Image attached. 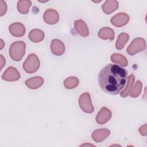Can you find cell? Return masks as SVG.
<instances>
[{
    "label": "cell",
    "mask_w": 147,
    "mask_h": 147,
    "mask_svg": "<svg viewBox=\"0 0 147 147\" xmlns=\"http://www.w3.org/2000/svg\"><path fill=\"white\" fill-rule=\"evenodd\" d=\"M110 134V131L107 129H99L95 130L92 133L93 140L96 142H100L105 140Z\"/></svg>",
    "instance_id": "cell-12"
},
{
    "label": "cell",
    "mask_w": 147,
    "mask_h": 147,
    "mask_svg": "<svg viewBox=\"0 0 147 147\" xmlns=\"http://www.w3.org/2000/svg\"><path fill=\"white\" fill-rule=\"evenodd\" d=\"M44 38V33L38 29H34L30 31L29 38L33 42H39Z\"/></svg>",
    "instance_id": "cell-17"
},
{
    "label": "cell",
    "mask_w": 147,
    "mask_h": 147,
    "mask_svg": "<svg viewBox=\"0 0 147 147\" xmlns=\"http://www.w3.org/2000/svg\"><path fill=\"white\" fill-rule=\"evenodd\" d=\"M111 60L112 62L119 64L122 67H126L128 62L127 59L120 53H113L111 56Z\"/></svg>",
    "instance_id": "cell-20"
},
{
    "label": "cell",
    "mask_w": 147,
    "mask_h": 147,
    "mask_svg": "<svg viewBox=\"0 0 147 147\" xmlns=\"http://www.w3.org/2000/svg\"><path fill=\"white\" fill-rule=\"evenodd\" d=\"M2 78L5 81L14 82L18 80L20 74L17 69L13 67H8L2 75Z\"/></svg>",
    "instance_id": "cell-8"
},
{
    "label": "cell",
    "mask_w": 147,
    "mask_h": 147,
    "mask_svg": "<svg viewBox=\"0 0 147 147\" xmlns=\"http://www.w3.org/2000/svg\"><path fill=\"white\" fill-rule=\"evenodd\" d=\"M118 2L115 0L106 1L102 6V10L106 14H110L118 7Z\"/></svg>",
    "instance_id": "cell-14"
},
{
    "label": "cell",
    "mask_w": 147,
    "mask_h": 147,
    "mask_svg": "<svg viewBox=\"0 0 147 147\" xmlns=\"http://www.w3.org/2000/svg\"><path fill=\"white\" fill-rule=\"evenodd\" d=\"M98 36L103 40H107L112 41L114 38V32L109 27H103L98 32Z\"/></svg>",
    "instance_id": "cell-16"
},
{
    "label": "cell",
    "mask_w": 147,
    "mask_h": 147,
    "mask_svg": "<svg viewBox=\"0 0 147 147\" xmlns=\"http://www.w3.org/2000/svg\"><path fill=\"white\" fill-rule=\"evenodd\" d=\"M44 83V79L40 76L31 78L25 82L26 86L30 89H37L41 87Z\"/></svg>",
    "instance_id": "cell-15"
},
{
    "label": "cell",
    "mask_w": 147,
    "mask_h": 147,
    "mask_svg": "<svg viewBox=\"0 0 147 147\" xmlns=\"http://www.w3.org/2000/svg\"><path fill=\"white\" fill-rule=\"evenodd\" d=\"M127 72L120 66L109 64L104 67L98 74V83L106 93L117 95L124 87Z\"/></svg>",
    "instance_id": "cell-1"
},
{
    "label": "cell",
    "mask_w": 147,
    "mask_h": 147,
    "mask_svg": "<svg viewBox=\"0 0 147 147\" xmlns=\"http://www.w3.org/2000/svg\"><path fill=\"white\" fill-rule=\"evenodd\" d=\"M129 21V16L125 13H119L111 18V24L116 27H122L126 25Z\"/></svg>",
    "instance_id": "cell-6"
},
{
    "label": "cell",
    "mask_w": 147,
    "mask_h": 147,
    "mask_svg": "<svg viewBox=\"0 0 147 147\" xmlns=\"http://www.w3.org/2000/svg\"><path fill=\"white\" fill-rule=\"evenodd\" d=\"M40 63L38 57L34 53L29 55L22 67L25 71L28 74H33L36 72L40 67Z\"/></svg>",
    "instance_id": "cell-3"
},
{
    "label": "cell",
    "mask_w": 147,
    "mask_h": 147,
    "mask_svg": "<svg viewBox=\"0 0 147 147\" xmlns=\"http://www.w3.org/2000/svg\"><path fill=\"white\" fill-rule=\"evenodd\" d=\"M43 18L47 24L53 25L59 21V16L58 12L56 10L53 9H48L44 13Z\"/></svg>",
    "instance_id": "cell-9"
},
{
    "label": "cell",
    "mask_w": 147,
    "mask_h": 147,
    "mask_svg": "<svg viewBox=\"0 0 147 147\" xmlns=\"http://www.w3.org/2000/svg\"><path fill=\"white\" fill-rule=\"evenodd\" d=\"M111 111L106 107L100 109L95 117V121L97 123L103 125L107 122L111 118Z\"/></svg>",
    "instance_id": "cell-7"
},
{
    "label": "cell",
    "mask_w": 147,
    "mask_h": 147,
    "mask_svg": "<svg viewBox=\"0 0 147 147\" xmlns=\"http://www.w3.org/2000/svg\"><path fill=\"white\" fill-rule=\"evenodd\" d=\"M134 80H135V76L133 74H131L128 77L127 84L125 88L120 93V95L121 96V97H122V98L127 97L130 89L133 86V83H134Z\"/></svg>",
    "instance_id": "cell-23"
},
{
    "label": "cell",
    "mask_w": 147,
    "mask_h": 147,
    "mask_svg": "<svg viewBox=\"0 0 147 147\" xmlns=\"http://www.w3.org/2000/svg\"><path fill=\"white\" fill-rule=\"evenodd\" d=\"M0 41H1V47H0V49H2L3 48L5 44H4V42H3V40H2V39H1Z\"/></svg>",
    "instance_id": "cell-27"
},
{
    "label": "cell",
    "mask_w": 147,
    "mask_h": 147,
    "mask_svg": "<svg viewBox=\"0 0 147 147\" xmlns=\"http://www.w3.org/2000/svg\"><path fill=\"white\" fill-rule=\"evenodd\" d=\"M7 11V5L5 1H0V16H3Z\"/></svg>",
    "instance_id": "cell-24"
},
{
    "label": "cell",
    "mask_w": 147,
    "mask_h": 147,
    "mask_svg": "<svg viewBox=\"0 0 147 147\" xmlns=\"http://www.w3.org/2000/svg\"><path fill=\"white\" fill-rule=\"evenodd\" d=\"M146 48L145 40L142 38H136L127 48V52L133 56L137 53L144 51Z\"/></svg>",
    "instance_id": "cell-4"
},
{
    "label": "cell",
    "mask_w": 147,
    "mask_h": 147,
    "mask_svg": "<svg viewBox=\"0 0 147 147\" xmlns=\"http://www.w3.org/2000/svg\"><path fill=\"white\" fill-rule=\"evenodd\" d=\"M129 39V35L126 33H121L118 36L115 44V48L118 50L123 49Z\"/></svg>",
    "instance_id": "cell-18"
},
{
    "label": "cell",
    "mask_w": 147,
    "mask_h": 147,
    "mask_svg": "<svg viewBox=\"0 0 147 147\" xmlns=\"http://www.w3.org/2000/svg\"><path fill=\"white\" fill-rule=\"evenodd\" d=\"M79 83V80L75 76H69L64 81V86L67 89H73L76 88Z\"/></svg>",
    "instance_id": "cell-21"
},
{
    "label": "cell",
    "mask_w": 147,
    "mask_h": 147,
    "mask_svg": "<svg viewBox=\"0 0 147 147\" xmlns=\"http://www.w3.org/2000/svg\"><path fill=\"white\" fill-rule=\"evenodd\" d=\"M142 87V83L141 82L140 80H138L136 82V84L134 85V86H133L131 87V88L130 89V90L129 92L130 96L131 98L138 97L141 92Z\"/></svg>",
    "instance_id": "cell-22"
},
{
    "label": "cell",
    "mask_w": 147,
    "mask_h": 147,
    "mask_svg": "<svg viewBox=\"0 0 147 147\" xmlns=\"http://www.w3.org/2000/svg\"><path fill=\"white\" fill-rule=\"evenodd\" d=\"M26 44L24 41H18L12 43L10 47L9 54L14 61H18L22 59L25 53Z\"/></svg>",
    "instance_id": "cell-2"
},
{
    "label": "cell",
    "mask_w": 147,
    "mask_h": 147,
    "mask_svg": "<svg viewBox=\"0 0 147 147\" xmlns=\"http://www.w3.org/2000/svg\"><path fill=\"white\" fill-rule=\"evenodd\" d=\"M79 105L80 109L85 113H92L94 111L90 95L88 92H84L80 95L79 99Z\"/></svg>",
    "instance_id": "cell-5"
},
{
    "label": "cell",
    "mask_w": 147,
    "mask_h": 147,
    "mask_svg": "<svg viewBox=\"0 0 147 147\" xmlns=\"http://www.w3.org/2000/svg\"><path fill=\"white\" fill-rule=\"evenodd\" d=\"M51 49L53 55L61 56L65 52L64 44L59 39H53L51 44Z\"/></svg>",
    "instance_id": "cell-11"
},
{
    "label": "cell",
    "mask_w": 147,
    "mask_h": 147,
    "mask_svg": "<svg viewBox=\"0 0 147 147\" xmlns=\"http://www.w3.org/2000/svg\"><path fill=\"white\" fill-rule=\"evenodd\" d=\"M0 58H1V69L3 68V67L5 65V59L3 57V56L1 55H0Z\"/></svg>",
    "instance_id": "cell-26"
},
{
    "label": "cell",
    "mask_w": 147,
    "mask_h": 147,
    "mask_svg": "<svg viewBox=\"0 0 147 147\" xmlns=\"http://www.w3.org/2000/svg\"><path fill=\"white\" fill-rule=\"evenodd\" d=\"M139 131L142 136H146L147 134V129H146V124H144L143 126H141L139 128Z\"/></svg>",
    "instance_id": "cell-25"
},
{
    "label": "cell",
    "mask_w": 147,
    "mask_h": 147,
    "mask_svg": "<svg viewBox=\"0 0 147 147\" xmlns=\"http://www.w3.org/2000/svg\"><path fill=\"white\" fill-rule=\"evenodd\" d=\"M75 28L79 33V34L82 37H87L89 34V30L87 25L85 22L82 19L76 20L74 24Z\"/></svg>",
    "instance_id": "cell-13"
},
{
    "label": "cell",
    "mask_w": 147,
    "mask_h": 147,
    "mask_svg": "<svg viewBox=\"0 0 147 147\" xmlns=\"http://www.w3.org/2000/svg\"><path fill=\"white\" fill-rule=\"evenodd\" d=\"M9 30L13 36L16 37H22L25 33V28L20 22H14L10 24L9 26Z\"/></svg>",
    "instance_id": "cell-10"
},
{
    "label": "cell",
    "mask_w": 147,
    "mask_h": 147,
    "mask_svg": "<svg viewBox=\"0 0 147 147\" xmlns=\"http://www.w3.org/2000/svg\"><path fill=\"white\" fill-rule=\"evenodd\" d=\"M32 5V2L29 0H21L17 2V10L23 14H26L29 12V7Z\"/></svg>",
    "instance_id": "cell-19"
}]
</instances>
